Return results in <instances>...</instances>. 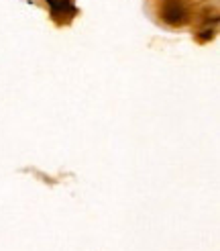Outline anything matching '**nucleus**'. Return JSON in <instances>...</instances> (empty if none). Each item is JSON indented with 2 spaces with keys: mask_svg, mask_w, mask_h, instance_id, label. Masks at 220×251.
I'll use <instances>...</instances> for the list:
<instances>
[{
  "mask_svg": "<svg viewBox=\"0 0 220 251\" xmlns=\"http://www.w3.org/2000/svg\"><path fill=\"white\" fill-rule=\"evenodd\" d=\"M51 8V15L57 21H64V19H71L76 15V6H73V0H45Z\"/></svg>",
  "mask_w": 220,
  "mask_h": 251,
  "instance_id": "f03ea898",
  "label": "nucleus"
},
{
  "mask_svg": "<svg viewBox=\"0 0 220 251\" xmlns=\"http://www.w3.org/2000/svg\"><path fill=\"white\" fill-rule=\"evenodd\" d=\"M188 17H190L188 8L183 6L181 2H177V0H171V2H167L163 6V21L169 23V25H174V27H181V25H186Z\"/></svg>",
  "mask_w": 220,
  "mask_h": 251,
  "instance_id": "f257e3e1",
  "label": "nucleus"
}]
</instances>
